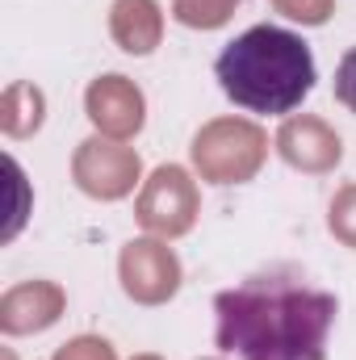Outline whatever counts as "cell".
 Instances as JSON below:
<instances>
[{
	"label": "cell",
	"instance_id": "obj_1",
	"mask_svg": "<svg viewBox=\"0 0 356 360\" xmlns=\"http://www.w3.org/2000/svg\"><path fill=\"white\" fill-rule=\"evenodd\" d=\"M218 348L235 360H327L336 293L293 269H268L214 297Z\"/></svg>",
	"mask_w": 356,
	"mask_h": 360
},
{
	"label": "cell",
	"instance_id": "obj_2",
	"mask_svg": "<svg viewBox=\"0 0 356 360\" xmlns=\"http://www.w3.org/2000/svg\"><path fill=\"white\" fill-rule=\"evenodd\" d=\"M218 89L248 113L285 117L293 113L319 80L310 42L285 25H252L231 38L214 63Z\"/></svg>",
	"mask_w": 356,
	"mask_h": 360
},
{
	"label": "cell",
	"instance_id": "obj_3",
	"mask_svg": "<svg viewBox=\"0 0 356 360\" xmlns=\"http://www.w3.org/2000/svg\"><path fill=\"white\" fill-rule=\"evenodd\" d=\"M336 101L348 113H356V46L340 59V68H336Z\"/></svg>",
	"mask_w": 356,
	"mask_h": 360
}]
</instances>
